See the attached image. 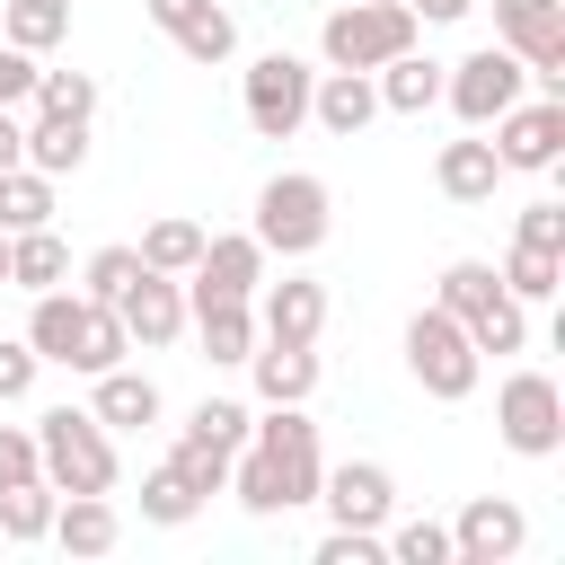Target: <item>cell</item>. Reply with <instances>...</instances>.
<instances>
[{"label":"cell","mask_w":565,"mask_h":565,"mask_svg":"<svg viewBox=\"0 0 565 565\" xmlns=\"http://www.w3.org/2000/svg\"><path fill=\"white\" fill-rule=\"evenodd\" d=\"M26 344H35V362H62V371H115L124 353H132V335H124V318L106 309V300H79V291H35V318H26Z\"/></svg>","instance_id":"obj_1"},{"label":"cell","mask_w":565,"mask_h":565,"mask_svg":"<svg viewBox=\"0 0 565 565\" xmlns=\"http://www.w3.org/2000/svg\"><path fill=\"white\" fill-rule=\"evenodd\" d=\"M35 459H44V486H53V494H115V441H106V424L79 415V406L35 415Z\"/></svg>","instance_id":"obj_2"},{"label":"cell","mask_w":565,"mask_h":565,"mask_svg":"<svg viewBox=\"0 0 565 565\" xmlns=\"http://www.w3.org/2000/svg\"><path fill=\"white\" fill-rule=\"evenodd\" d=\"M406 44H415V9H406V0H344V9H327V26H318L327 71H380V62H397Z\"/></svg>","instance_id":"obj_3"},{"label":"cell","mask_w":565,"mask_h":565,"mask_svg":"<svg viewBox=\"0 0 565 565\" xmlns=\"http://www.w3.org/2000/svg\"><path fill=\"white\" fill-rule=\"evenodd\" d=\"M327 230H335L327 177H309V168L265 177V194H256V247L265 256H309V247H327Z\"/></svg>","instance_id":"obj_4"},{"label":"cell","mask_w":565,"mask_h":565,"mask_svg":"<svg viewBox=\"0 0 565 565\" xmlns=\"http://www.w3.org/2000/svg\"><path fill=\"white\" fill-rule=\"evenodd\" d=\"M406 371H415V388H424V397L459 406V397L477 388L486 353H477V344H468V327L433 300V309H415V318H406Z\"/></svg>","instance_id":"obj_5"},{"label":"cell","mask_w":565,"mask_h":565,"mask_svg":"<svg viewBox=\"0 0 565 565\" xmlns=\"http://www.w3.org/2000/svg\"><path fill=\"white\" fill-rule=\"evenodd\" d=\"M521 88H530V71H521V53H503V44H477L468 62H441V97H450V115H459L468 132H486L503 106H521Z\"/></svg>","instance_id":"obj_6"},{"label":"cell","mask_w":565,"mask_h":565,"mask_svg":"<svg viewBox=\"0 0 565 565\" xmlns=\"http://www.w3.org/2000/svg\"><path fill=\"white\" fill-rule=\"evenodd\" d=\"M494 44L521 53V71L547 97L565 88V0H494Z\"/></svg>","instance_id":"obj_7"},{"label":"cell","mask_w":565,"mask_h":565,"mask_svg":"<svg viewBox=\"0 0 565 565\" xmlns=\"http://www.w3.org/2000/svg\"><path fill=\"white\" fill-rule=\"evenodd\" d=\"M494 424H503V441L521 459H556L565 450V397H556V380L547 371H512L503 397H494Z\"/></svg>","instance_id":"obj_8"},{"label":"cell","mask_w":565,"mask_h":565,"mask_svg":"<svg viewBox=\"0 0 565 565\" xmlns=\"http://www.w3.org/2000/svg\"><path fill=\"white\" fill-rule=\"evenodd\" d=\"M247 441L274 459V477H282V512H291V503H318L327 459H318V424H309L300 406H274L265 424H247Z\"/></svg>","instance_id":"obj_9"},{"label":"cell","mask_w":565,"mask_h":565,"mask_svg":"<svg viewBox=\"0 0 565 565\" xmlns=\"http://www.w3.org/2000/svg\"><path fill=\"white\" fill-rule=\"evenodd\" d=\"M309 62H291V53H265V62H247V124L265 132V141H291L300 124H309Z\"/></svg>","instance_id":"obj_10"},{"label":"cell","mask_w":565,"mask_h":565,"mask_svg":"<svg viewBox=\"0 0 565 565\" xmlns=\"http://www.w3.org/2000/svg\"><path fill=\"white\" fill-rule=\"evenodd\" d=\"M521 547H530V512L512 494H477L450 530V565H512Z\"/></svg>","instance_id":"obj_11"},{"label":"cell","mask_w":565,"mask_h":565,"mask_svg":"<svg viewBox=\"0 0 565 565\" xmlns=\"http://www.w3.org/2000/svg\"><path fill=\"white\" fill-rule=\"evenodd\" d=\"M494 159L503 168H556L565 159V97H530V106H503L494 115Z\"/></svg>","instance_id":"obj_12"},{"label":"cell","mask_w":565,"mask_h":565,"mask_svg":"<svg viewBox=\"0 0 565 565\" xmlns=\"http://www.w3.org/2000/svg\"><path fill=\"white\" fill-rule=\"evenodd\" d=\"M318 503L335 512V530H388V512H397V477H388L380 459H344V468L318 477Z\"/></svg>","instance_id":"obj_13"},{"label":"cell","mask_w":565,"mask_h":565,"mask_svg":"<svg viewBox=\"0 0 565 565\" xmlns=\"http://www.w3.org/2000/svg\"><path fill=\"white\" fill-rule=\"evenodd\" d=\"M194 291H185V309L194 300H256V282H265V247H256V230H230V238H203V256H194V274H185Z\"/></svg>","instance_id":"obj_14"},{"label":"cell","mask_w":565,"mask_h":565,"mask_svg":"<svg viewBox=\"0 0 565 565\" xmlns=\"http://www.w3.org/2000/svg\"><path fill=\"white\" fill-rule=\"evenodd\" d=\"M115 318H124V335H132V344H150V353H159V344H177V335H185V291H177V274H150V265H141V274L124 282Z\"/></svg>","instance_id":"obj_15"},{"label":"cell","mask_w":565,"mask_h":565,"mask_svg":"<svg viewBox=\"0 0 565 565\" xmlns=\"http://www.w3.org/2000/svg\"><path fill=\"white\" fill-rule=\"evenodd\" d=\"M371 115H380V88H371V71H327V79H309V124H327L335 141H353Z\"/></svg>","instance_id":"obj_16"},{"label":"cell","mask_w":565,"mask_h":565,"mask_svg":"<svg viewBox=\"0 0 565 565\" xmlns=\"http://www.w3.org/2000/svg\"><path fill=\"white\" fill-rule=\"evenodd\" d=\"M247 371H256V397H265V406H300V397L318 388V353H309V344H274V335H256Z\"/></svg>","instance_id":"obj_17"},{"label":"cell","mask_w":565,"mask_h":565,"mask_svg":"<svg viewBox=\"0 0 565 565\" xmlns=\"http://www.w3.org/2000/svg\"><path fill=\"white\" fill-rule=\"evenodd\" d=\"M433 177H441V194H450V203H494V185H503L512 168L494 159V141H441Z\"/></svg>","instance_id":"obj_18"},{"label":"cell","mask_w":565,"mask_h":565,"mask_svg":"<svg viewBox=\"0 0 565 565\" xmlns=\"http://www.w3.org/2000/svg\"><path fill=\"white\" fill-rule=\"evenodd\" d=\"M318 327H327V291L318 282H274L265 309H256V335H274V344H318Z\"/></svg>","instance_id":"obj_19"},{"label":"cell","mask_w":565,"mask_h":565,"mask_svg":"<svg viewBox=\"0 0 565 565\" xmlns=\"http://www.w3.org/2000/svg\"><path fill=\"white\" fill-rule=\"evenodd\" d=\"M44 539H62V556H106V547L124 539V521H115V503H106V494H62Z\"/></svg>","instance_id":"obj_20"},{"label":"cell","mask_w":565,"mask_h":565,"mask_svg":"<svg viewBox=\"0 0 565 565\" xmlns=\"http://www.w3.org/2000/svg\"><path fill=\"white\" fill-rule=\"evenodd\" d=\"M433 300H441L459 327H477V318H494L512 291H503V274H494L486 256H459V265H441V291H433Z\"/></svg>","instance_id":"obj_21"},{"label":"cell","mask_w":565,"mask_h":565,"mask_svg":"<svg viewBox=\"0 0 565 565\" xmlns=\"http://www.w3.org/2000/svg\"><path fill=\"white\" fill-rule=\"evenodd\" d=\"M106 433H132V424H159V380H141V371H97V406H88Z\"/></svg>","instance_id":"obj_22"},{"label":"cell","mask_w":565,"mask_h":565,"mask_svg":"<svg viewBox=\"0 0 565 565\" xmlns=\"http://www.w3.org/2000/svg\"><path fill=\"white\" fill-rule=\"evenodd\" d=\"M185 318H194V335H203L212 362H247L256 353V309L247 300H194Z\"/></svg>","instance_id":"obj_23"},{"label":"cell","mask_w":565,"mask_h":565,"mask_svg":"<svg viewBox=\"0 0 565 565\" xmlns=\"http://www.w3.org/2000/svg\"><path fill=\"white\" fill-rule=\"evenodd\" d=\"M371 88H380V106H388V115H424V106L441 97V62H424V53L406 44L397 62H380V79H371Z\"/></svg>","instance_id":"obj_24"},{"label":"cell","mask_w":565,"mask_h":565,"mask_svg":"<svg viewBox=\"0 0 565 565\" xmlns=\"http://www.w3.org/2000/svg\"><path fill=\"white\" fill-rule=\"evenodd\" d=\"M79 159H88V124H79V115H35V124H26V168L79 177Z\"/></svg>","instance_id":"obj_25"},{"label":"cell","mask_w":565,"mask_h":565,"mask_svg":"<svg viewBox=\"0 0 565 565\" xmlns=\"http://www.w3.org/2000/svg\"><path fill=\"white\" fill-rule=\"evenodd\" d=\"M53 282H71V256H62L53 221L44 230H18L9 238V291H53Z\"/></svg>","instance_id":"obj_26"},{"label":"cell","mask_w":565,"mask_h":565,"mask_svg":"<svg viewBox=\"0 0 565 565\" xmlns=\"http://www.w3.org/2000/svg\"><path fill=\"white\" fill-rule=\"evenodd\" d=\"M44 221H53V177H44V168H26V159H18V168H0V230L18 238V230H44Z\"/></svg>","instance_id":"obj_27"},{"label":"cell","mask_w":565,"mask_h":565,"mask_svg":"<svg viewBox=\"0 0 565 565\" xmlns=\"http://www.w3.org/2000/svg\"><path fill=\"white\" fill-rule=\"evenodd\" d=\"M494 274H503V291H512V300H556V282H565V256H556V247H530V238H512V256H503Z\"/></svg>","instance_id":"obj_28"},{"label":"cell","mask_w":565,"mask_h":565,"mask_svg":"<svg viewBox=\"0 0 565 565\" xmlns=\"http://www.w3.org/2000/svg\"><path fill=\"white\" fill-rule=\"evenodd\" d=\"M194 256H203V230H194V221H177V212H168V221H150V230H141V265H150V274H177V282H185V274H194Z\"/></svg>","instance_id":"obj_29"},{"label":"cell","mask_w":565,"mask_h":565,"mask_svg":"<svg viewBox=\"0 0 565 565\" xmlns=\"http://www.w3.org/2000/svg\"><path fill=\"white\" fill-rule=\"evenodd\" d=\"M53 503H62V494H53L44 477L0 486V539H18V547H26V539H44V530H53Z\"/></svg>","instance_id":"obj_30"},{"label":"cell","mask_w":565,"mask_h":565,"mask_svg":"<svg viewBox=\"0 0 565 565\" xmlns=\"http://www.w3.org/2000/svg\"><path fill=\"white\" fill-rule=\"evenodd\" d=\"M168 35H177V53H185V62H230V44H238V26H230V9H221V0H203V9H194V18H177Z\"/></svg>","instance_id":"obj_31"},{"label":"cell","mask_w":565,"mask_h":565,"mask_svg":"<svg viewBox=\"0 0 565 565\" xmlns=\"http://www.w3.org/2000/svg\"><path fill=\"white\" fill-rule=\"evenodd\" d=\"M71 35V0H9V44L18 53H53Z\"/></svg>","instance_id":"obj_32"},{"label":"cell","mask_w":565,"mask_h":565,"mask_svg":"<svg viewBox=\"0 0 565 565\" xmlns=\"http://www.w3.org/2000/svg\"><path fill=\"white\" fill-rule=\"evenodd\" d=\"M168 468H177L194 494H221V486H230V450H221V441H203V433H177Z\"/></svg>","instance_id":"obj_33"},{"label":"cell","mask_w":565,"mask_h":565,"mask_svg":"<svg viewBox=\"0 0 565 565\" xmlns=\"http://www.w3.org/2000/svg\"><path fill=\"white\" fill-rule=\"evenodd\" d=\"M194 503H203V494H194V486H185V477H177L168 459H159V468L141 477V521H159V530H177V521H194Z\"/></svg>","instance_id":"obj_34"},{"label":"cell","mask_w":565,"mask_h":565,"mask_svg":"<svg viewBox=\"0 0 565 565\" xmlns=\"http://www.w3.org/2000/svg\"><path fill=\"white\" fill-rule=\"evenodd\" d=\"M35 115H97V79L88 71H35Z\"/></svg>","instance_id":"obj_35"},{"label":"cell","mask_w":565,"mask_h":565,"mask_svg":"<svg viewBox=\"0 0 565 565\" xmlns=\"http://www.w3.org/2000/svg\"><path fill=\"white\" fill-rule=\"evenodd\" d=\"M132 274H141V247H97V256H88V265H79V282H88V291H79V300H106V309H115V300H124V282H132Z\"/></svg>","instance_id":"obj_36"},{"label":"cell","mask_w":565,"mask_h":565,"mask_svg":"<svg viewBox=\"0 0 565 565\" xmlns=\"http://www.w3.org/2000/svg\"><path fill=\"white\" fill-rule=\"evenodd\" d=\"M468 344H477V353H521V344H530V300H503L494 318H477Z\"/></svg>","instance_id":"obj_37"},{"label":"cell","mask_w":565,"mask_h":565,"mask_svg":"<svg viewBox=\"0 0 565 565\" xmlns=\"http://www.w3.org/2000/svg\"><path fill=\"white\" fill-rule=\"evenodd\" d=\"M247 424H256V415H247L238 397H203V406L185 415V433H203V441H221V450H238V441H247Z\"/></svg>","instance_id":"obj_38"},{"label":"cell","mask_w":565,"mask_h":565,"mask_svg":"<svg viewBox=\"0 0 565 565\" xmlns=\"http://www.w3.org/2000/svg\"><path fill=\"white\" fill-rule=\"evenodd\" d=\"M388 556L397 565H450V530L441 521H397L388 530Z\"/></svg>","instance_id":"obj_39"},{"label":"cell","mask_w":565,"mask_h":565,"mask_svg":"<svg viewBox=\"0 0 565 565\" xmlns=\"http://www.w3.org/2000/svg\"><path fill=\"white\" fill-rule=\"evenodd\" d=\"M380 556H388L380 530H327L318 539V565H380Z\"/></svg>","instance_id":"obj_40"},{"label":"cell","mask_w":565,"mask_h":565,"mask_svg":"<svg viewBox=\"0 0 565 565\" xmlns=\"http://www.w3.org/2000/svg\"><path fill=\"white\" fill-rule=\"evenodd\" d=\"M26 388H35V344L26 335H0V406L26 397Z\"/></svg>","instance_id":"obj_41"},{"label":"cell","mask_w":565,"mask_h":565,"mask_svg":"<svg viewBox=\"0 0 565 565\" xmlns=\"http://www.w3.org/2000/svg\"><path fill=\"white\" fill-rule=\"evenodd\" d=\"M26 477H44V459H35V433L0 424V486H26Z\"/></svg>","instance_id":"obj_42"},{"label":"cell","mask_w":565,"mask_h":565,"mask_svg":"<svg viewBox=\"0 0 565 565\" xmlns=\"http://www.w3.org/2000/svg\"><path fill=\"white\" fill-rule=\"evenodd\" d=\"M26 97H35V53L0 44V106H26Z\"/></svg>","instance_id":"obj_43"},{"label":"cell","mask_w":565,"mask_h":565,"mask_svg":"<svg viewBox=\"0 0 565 565\" xmlns=\"http://www.w3.org/2000/svg\"><path fill=\"white\" fill-rule=\"evenodd\" d=\"M521 238H530V247H556V256H565V203H530V212H521Z\"/></svg>","instance_id":"obj_44"},{"label":"cell","mask_w":565,"mask_h":565,"mask_svg":"<svg viewBox=\"0 0 565 565\" xmlns=\"http://www.w3.org/2000/svg\"><path fill=\"white\" fill-rule=\"evenodd\" d=\"M406 9H415V18H433V26H459L477 0H406Z\"/></svg>","instance_id":"obj_45"},{"label":"cell","mask_w":565,"mask_h":565,"mask_svg":"<svg viewBox=\"0 0 565 565\" xmlns=\"http://www.w3.org/2000/svg\"><path fill=\"white\" fill-rule=\"evenodd\" d=\"M18 159H26V124L0 106V168H18Z\"/></svg>","instance_id":"obj_46"},{"label":"cell","mask_w":565,"mask_h":565,"mask_svg":"<svg viewBox=\"0 0 565 565\" xmlns=\"http://www.w3.org/2000/svg\"><path fill=\"white\" fill-rule=\"evenodd\" d=\"M141 9H150V26H177V18H194L203 0H141Z\"/></svg>","instance_id":"obj_47"},{"label":"cell","mask_w":565,"mask_h":565,"mask_svg":"<svg viewBox=\"0 0 565 565\" xmlns=\"http://www.w3.org/2000/svg\"><path fill=\"white\" fill-rule=\"evenodd\" d=\"M0 291H9V230H0Z\"/></svg>","instance_id":"obj_48"}]
</instances>
